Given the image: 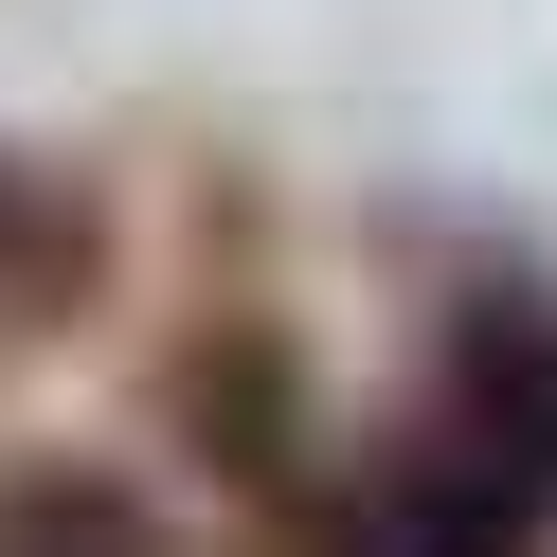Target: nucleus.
<instances>
[{"instance_id":"f03ea898","label":"nucleus","mask_w":557,"mask_h":557,"mask_svg":"<svg viewBox=\"0 0 557 557\" xmlns=\"http://www.w3.org/2000/svg\"><path fill=\"white\" fill-rule=\"evenodd\" d=\"M0 557H181V521H162L145 485L73 468V449H18V468H0Z\"/></svg>"},{"instance_id":"7ed1b4c3","label":"nucleus","mask_w":557,"mask_h":557,"mask_svg":"<svg viewBox=\"0 0 557 557\" xmlns=\"http://www.w3.org/2000/svg\"><path fill=\"white\" fill-rule=\"evenodd\" d=\"M0 288H18V306H37V288H73V216H54L18 162H0Z\"/></svg>"},{"instance_id":"f257e3e1","label":"nucleus","mask_w":557,"mask_h":557,"mask_svg":"<svg viewBox=\"0 0 557 557\" xmlns=\"http://www.w3.org/2000/svg\"><path fill=\"white\" fill-rule=\"evenodd\" d=\"M413 413H432L504 504L557 521V288H540L521 252L449 270V306H432V396H413Z\"/></svg>"}]
</instances>
